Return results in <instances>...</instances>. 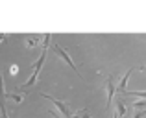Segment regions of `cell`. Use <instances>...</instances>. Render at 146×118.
I'll use <instances>...</instances> for the list:
<instances>
[{
  "instance_id": "obj_3",
  "label": "cell",
  "mask_w": 146,
  "mask_h": 118,
  "mask_svg": "<svg viewBox=\"0 0 146 118\" xmlns=\"http://www.w3.org/2000/svg\"><path fill=\"white\" fill-rule=\"evenodd\" d=\"M43 98H46V100H50L54 105H56L57 109H59V113H61V116L63 118H72V115L74 113H70V109L67 107V103H65L63 100H57V98H54V96H50V94H41Z\"/></svg>"
},
{
  "instance_id": "obj_2",
  "label": "cell",
  "mask_w": 146,
  "mask_h": 118,
  "mask_svg": "<svg viewBox=\"0 0 146 118\" xmlns=\"http://www.w3.org/2000/svg\"><path fill=\"white\" fill-rule=\"evenodd\" d=\"M52 50H54V54H56V55H59V57L63 59L65 63H67L68 67H70L72 70L76 72V74H80L78 67H76V65H74V61H72V57H70V55L67 54V50H65V48H61V46H59V44H57V43H54V44H52Z\"/></svg>"
},
{
  "instance_id": "obj_8",
  "label": "cell",
  "mask_w": 146,
  "mask_h": 118,
  "mask_svg": "<svg viewBox=\"0 0 146 118\" xmlns=\"http://www.w3.org/2000/svg\"><path fill=\"white\" fill-rule=\"evenodd\" d=\"M44 41V35H26L24 43H26V48H35L37 43Z\"/></svg>"
},
{
  "instance_id": "obj_17",
  "label": "cell",
  "mask_w": 146,
  "mask_h": 118,
  "mask_svg": "<svg viewBox=\"0 0 146 118\" xmlns=\"http://www.w3.org/2000/svg\"><path fill=\"white\" fill-rule=\"evenodd\" d=\"M141 72H144V74H146V67H141Z\"/></svg>"
},
{
  "instance_id": "obj_7",
  "label": "cell",
  "mask_w": 146,
  "mask_h": 118,
  "mask_svg": "<svg viewBox=\"0 0 146 118\" xmlns=\"http://www.w3.org/2000/svg\"><path fill=\"white\" fill-rule=\"evenodd\" d=\"M115 113H117L120 118L126 115V103H124V100L120 98V94H117V100H115Z\"/></svg>"
},
{
  "instance_id": "obj_10",
  "label": "cell",
  "mask_w": 146,
  "mask_h": 118,
  "mask_svg": "<svg viewBox=\"0 0 146 118\" xmlns=\"http://www.w3.org/2000/svg\"><path fill=\"white\" fill-rule=\"evenodd\" d=\"M126 96H137L141 100H146V90H126Z\"/></svg>"
},
{
  "instance_id": "obj_14",
  "label": "cell",
  "mask_w": 146,
  "mask_h": 118,
  "mask_svg": "<svg viewBox=\"0 0 146 118\" xmlns=\"http://www.w3.org/2000/svg\"><path fill=\"white\" fill-rule=\"evenodd\" d=\"M9 70H11V74H17V72H19V67H17V65H13Z\"/></svg>"
},
{
  "instance_id": "obj_4",
  "label": "cell",
  "mask_w": 146,
  "mask_h": 118,
  "mask_svg": "<svg viewBox=\"0 0 146 118\" xmlns=\"http://www.w3.org/2000/svg\"><path fill=\"white\" fill-rule=\"evenodd\" d=\"M106 94H107V105H111L115 100V94H117V87H115L113 76H107V79H106Z\"/></svg>"
},
{
  "instance_id": "obj_1",
  "label": "cell",
  "mask_w": 146,
  "mask_h": 118,
  "mask_svg": "<svg viewBox=\"0 0 146 118\" xmlns=\"http://www.w3.org/2000/svg\"><path fill=\"white\" fill-rule=\"evenodd\" d=\"M50 39H52V35H50V33H46V35H44V41H43V52H41L39 59L35 61V65L32 67V76H30V78H28V81H26L24 85L21 87V90H22V92H26L24 89H28V87H33V85L37 83V79H39L41 67L44 65V59H46V52H48V43H50Z\"/></svg>"
},
{
  "instance_id": "obj_16",
  "label": "cell",
  "mask_w": 146,
  "mask_h": 118,
  "mask_svg": "<svg viewBox=\"0 0 146 118\" xmlns=\"http://www.w3.org/2000/svg\"><path fill=\"white\" fill-rule=\"evenodd\" d=\"M4 39H6V33H0V43H2Z\"/></svg>"
},
{
  "instance_id": "obj_9",
  "label": "cell",
  "mask_w": 146,
  "mask_h": 118,
  "mask_svg": "<svg viewBox=\"0 0 146 118\" xmlns=\"http://www.w3.org/2000/svg\"><path fill=\"white\" fill-rule=\"evenodd\" d=\"M24 96H26V92H22L21 89H19V92H7V94H6V98H9V100H13L15 103H22V100H24Z\"/></svg>"
},
{
  "instance_id": "obj_15",
  "label": "cell",
  "mask_w": 146,
  "mask_h": 118,
  "mask_svg": "<svg viewBox=\"0 0 146 118\" xmlns=\"http://www.w3.org/2000/svg\"><path fill=\"white\" fill-rule=\"evenodd\" d=\"M50 116H52V118H63V116H59V115H56V113H54V111H50Z\"/></svg>"
},
{
  "instance_id": "obj_18",
  "label": "cell",
  "mask_w": 146,
  "mask_h": 118,
  "mask_svg": "<svg viewBox=\"0 0 146 118\" xmlns=\"http://www.w3.org/2000/svg\"><path fill=\"white\" fill-rule=\"evenodd\" d=\"M113 118H120V116H118V115H117V113H115V115H113Z\"/></svg>"
},
{
  "instance_id": "obj_6",
  "label": "cell",
  "mask_w": 146,
  "mask_h": 118,
  "mask_svg": "<svg viewBox=\"0 0 146 118\" xmlns=\"http://www.w3.org/2000/svg\"><path fill=\"white\" fill-rule=\"evenodd\" d=\"M131 74H133V68H128V72L122 76V79L118 81V85H117V94H126V85H128V79H129Z\"/></svg>"
},
{
  "instance_id": "obj_12",
  "label": "cell",
  "mask_w": 146,
  "mask_h": 118,
  "mask_svg": "<svg viewBox=\"0 0 146 118\" xmlns=\"http://www.w3.org/2000/svg\"><path fill=\"white\" fill-rule=\"evenodd\" d=\"M133 109H135V111H139V109H146V100L135 102V103H133Z\"/></svg>"
},
{
  "instance_id": "obj_11",
  "label": "cell",
  "mask_w": 146,
  "mask_h": 118,
  "mask_svg": "<svg viewBox=\"0 0 146 118\" xmlns=\"http://www.w3.org/2000/svg\"><path fill=\"white\" fill-rule=\"evenodd\" d=\"M72 118H91V115H89L87 109H80V111H76L74 115H72Z\"/></svg>"
},
{
  "instance_id": "obj_5",
  "label": "cell",
  "mask_w": 146,
  "mask_h": 118,
  "mask_svg": "<svg viewBox=\"0 0 146 118\" xmlns=\"http://www.w3.org/2000/svg\"><path fill=\"white\" fill-rule=\"evenodd\" d=\"M6 89H4V78L0 72V111H2V118H7V111H6Z\"/></svg>"
},
{
  "instance_id": "obj_13",
  "label": "cell",
  "mask_w": 146,
  "mask_h": 118,
  "mask_svg": "<svg viewBox=\"0 0 146 118\" xmlns=\"http://www.w3.org/2000/svg\"><path fill=\"white\" fill-rule=\"evenodd\" d=\"M143 116H146V109H139V111H135L131 118H143Z\"/></svg>"
}]
</instances>
